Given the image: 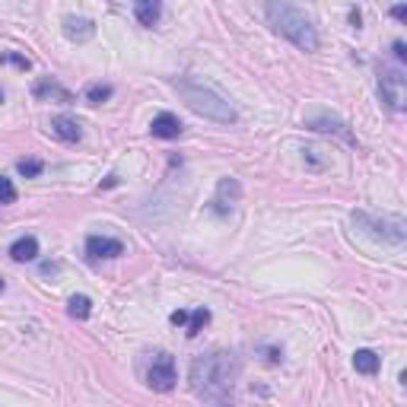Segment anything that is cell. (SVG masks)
<instances>
[{
    "label": "cell",
    "instance_id": "cell-1",
    "mask_svg": "<svg viewBox=\"0 0 407 407\" xmlns=\"http://www.w3.org/2000/svg\"><path fill=\"white\" fill-rule=\"evenodd\" d=\"M236 376H239V359H236L233 354H223V350L201 354L191 363V372H188L191 388L198 391V395H207V398L226 395V391L233 388Z\"/></svg>",
    "mask_w": 407,
    "mask_h": 407
},
{
    "label": "cell",
    "instance_id": "cell-2",
    "mask_svg": "<svg viewBox=\"0 0 407 407\" xmlns=\"http://www.w3.org/2000/svg\"><path fill=\"white\" fill-rule=\"evenodd\" d=\"M264 16H268L270 29L277 36L290 38L296 48L302 51H318V32H315V23L312 16L296 4H264Z\"/></svg>",
    "mask_w": 407,
    "mask_h": 407
},
{
    "label": "cell",
    "instance_id": "cell-3",
    "mask_svg": "<svg viewBox=\"0 0 407 407\" xmlns=\"http://www.w3.org/2000/svg\"><path fill=\"white\" fill-rule=\"evenodd\" d=\"M175 90H179L181 99H185V105L191 108V112L204 115V118L220 121V125H233L236 121V108L229 105L216 90L198 83V80H175Z\"/></svg>",
    "mask_w": 407,
    "mask_h": 407
},
{
    "label": "cell",
    "instance_id": "cell-4",
    "mask_svg": "<svg viewBox=\"0 0 407 407\" xmlns=\"http://www.w3.org/2000/svg\"><path fill=\"white\" fill-rule=\"evenodd\" d=\"M354 223L359 229H366L372 239L391 242V245H404V239H407V223H404V216H398V213L379 216V213H369V210H356Z\"/></svg>",
    "mask_w": 407,
    "mask_h": 407
},
{
    "label": "cell",
    "instance_id": "cell-5",
    "mask_svg": "<svg viewBox=\"0 0 407 407\" xmlns=\"http://www.w3.org/2000/svg\"><path fill=\"white\" fill-rule=\"evenodd\" d=\"M379 92H382V102L391 112H404L407 108V80L398 67H385L379 73Z\"/></svg>",
    "mask_w": 407,
    "mask_h": 407
},
{
    "label": "cell",
    "instance_id": "cell-6",
    "mask_svg": "<svg viewBox=\"0 0 407 407\" xmlns=\"http://www.w3.org/2000/svg\"><path fill=\"white\" fill-rule=\"evenodd\" d=\"M175 379H179V372H175L172 354H166V350H156L153 359H150V369H147V385H150L153 391H172L175 388Z\"/></svg>",
    "mask_w": 407,
    "mask_h": 407
},
{
    "label": "cell",
    "instance_id": "cell-7",
    "mask_svg": "<svg viewBox=\"0 0 407 407\" xmlns=\"http://www.w3.org/2000/svg\"><path fill=\"white\" fill-rule=\"evenodd\" d=\"M242 198V188L236 179H220V185H216V194H213V210L216 213H229V210L239 204Z\"/></svg>",
    "mask_w": 407,
    "mask_h": 407
},
{
    "label": "cell",
    "instance_id": "cell-8",
    "mask_svg": "<svg viewBox=\"0 0 407 407\" xmlns=\"http://www.w3.org/2000/svg\"><path fill=\"white\" fill-rule=\"evenodd\" d=\"M86 255L92 261H99V258H121L125 255V245L118 239H108V236H90L86 239Z\"/></svg>",
    "mask_w": 407,
    "mask_h": 407
},
{
    "label": "cell",
    "instance_id": "cell-9",
    "mask_svg": "<svg viewBox=\"0 0 407 407\" xmlns=\"http://www.w3.org/2000/svg\"><path fill=\"white\" fill-rule=\"evenodd\" d=\"M51 134L58 140H64V144H80L83 127H80V121L70 118V115H58V118H51Z\"/></svg>",
    "mask_w": 407,
    "mask_h": 407
},
{
    "label": "cell",
    "instance_id": "cell-10",
    "mask_svg": "<svg viewBox=\"0 0 407 407\" xmlns=\"http://www.w3.org/2000/svg\"><path fill=\"white\" fill-rule=\"evenodd\" d=\"M181 131H185V125H181L175 115H169V112L156 115L153 125H150V134H153V137H159V140H175V137H181Z\"/></svg>",
    "mask_w": 407,
    "mask_h": 407
},
{
    "label": "cell",
    "instance_id": "cell-11",
    "mask_svg": "<svg viewBox=\"0 0 407 407\" xmlns=\"http://www.w3.org/2000/svg\"><path fill=\"white\" fill-rule=\"evenodd\" d=\"M305 125H309L312 131L337 134V137H344V140H350V144H354V137H350L347 125H344V121H337V118H331V115H309V118H305Z\"/></svg>",
    "mask_w": 407,
    "mask_h": 407
},
{
    "label": "cell",
    "instance_id": "cell-12",
    "mask_svg": "<svg viewBox=\"0 0 407 407\" xmlns=\"http://www.w3.org/2000/svg\"><path fill=\"white\" fill-rule=\"evenodd\" d=\"M64 32L70 42H90L92 36H96V26H92V19H83V16H67L64 19Z\"/></svg>",
    "mask_w": 407,
    "mask_h": 407
},
{
    "label": "cell",
    "instance_id": "cell-13",
    "mask_svg": "<svg viewBox=\"0 0 407 407\" xmlns=\"http://www.w3.org/2000/svg\"><path fill=\"white\" fill-rule=\"evenodd\" d=\"M32 96L36 99H58V102H73V96L64 90L60 83H54L51 77H45V80H38L36 86H32Z\"/></svg>",
    "mask_w": 407,
    "mask_h": 407
},
{
    "label": "cell",
    "instance_id": "cell-14",
    "mask_svg": "<svg viewBox=\"0 0 407 407\" xmlns=\"http://www.w3.org/2000/svg\"><path fill=\"white\" fill-rule=\"evenodd\" d=\"M10 258H13V261H19V264H23V261H36V258H38V239H36V236H23V239H16L10 245Z\"/></svg>",
    "mask_w": 407,
    "mask_h": 407
},
{
    "label": "cell",
    "instance_id": "cell-15",
    "mask_svg": "<svg viewBox=\"0 0 407 407\" xmlns=\"http://www.w3.org/2000/svg\"><path fill=\"white\" fill-rule=\"evenodd\" d=\"M159 13H162V6L156 0H137L134 4V16H137L140 26H156L159 23Z\"/></svg>",
    "mask_w": 407,
    "mask_h": 407
},
{
    "label": "cell",
    "instance_id": "cell-16",
    "mask_svg": "<svg viewBox=\"0 0 407 407\" xmlns=\"http://www.w3.org/2000/svg\"><path fill=\"white\" fill-rule=\"evenodd\" d=\"M302 153H305L302 156L305 166H309L312 172H324V169H331V153H324L322 147H305Z\"/></svg>",
    "mask_w": 407,
    "mask_h": 407
},
{
    "label": "cell",
    "instance_id": "cell-17",
    "mask_svg": "<svg viewBox=\"0 0 407 407\" xmlns=\"http://www.w3.org/2000/svg\"><path fill=\"white\" fill-rule=\"evenodd\" d=\"M354 366H356V372H363V376H376L382 359H379V354H372V350H356Z\"/></svg>",
    "mask_w": 407,
    "mask_h": 407
},
{
    "label": "cell",
    "instance_id": "cell-18",
    "mask_svg": "<svg viewBox=\"0 0 407 407\" xmlns=\"http://www.w3.org/2000/svg\"><path fill=\"white\" fill-rule=\"evenodd\" d=\"M210 324V312L207 309H194L191 315H188V324H185V331H188V337H198L204 328Z\"/></svg>",
    "mask_w": 407,
    "mask_h": 407
},
{
    "label": "cell",
    "instance_id": "cell-19",
    "mask_svg": "<svg viewBox=\"0 0 407 407\" xmlns=\"http://www.w3.org/2000/svg\"><path fill=\"white\" fill-rule=\"evenodd\" d=\"M70 318H77V322H86V318L92 315V302H90V296H73L70 300Z\"/></svg>",
    "mask_w": 407,
    "mask_h": 407
},
{
    "label": "cell",
    "instance_id": "cell-20",
    "mask_svg": "<svg viewBox=\"0 0 407 407\" xmlns=\"http://www.w3.org/2000/svg\"><path fill=\"white\" fill-rule=\"evenodd\" d=\"M105 99H112V86H105V83L86 86V102H90V105H102Z\"/></svg>",
    "mask_w": 407,
    "mask_h": 407
},
{
    "label": "cell",
    "instance_id": "cell-21",
    "mask_svg": "<svg viewBox=\"0 0 407 407\" xmlns=\"http://www.w3.org/2000/svg\"><path fill=\"white\" fill-rule=\"evenodd\" d=\"M16 169H19V175H26V179H36V175H42L45 162L42 159H19Z\"/></svg>",
    "mask_w": 407,
    "mask_h": 407
},
{
    "label": "cell",
    "instance_id": "cell-22",
    "mask_svg": "<svg viewBox=\"0 0 407 407\" xmlns=\"http://www.w3.org/2000/svg\"><path fill=\"white\" fill-rule=\"evenodd\" d=\"M13 201H16V185L0 175V204H13Z\"/></svg>",
    "mask_w": 407,
    "mask_h": 407
},
{
    "label": "cell",
    "instance_id": "cell-23",
    "mask_svg": "<svg viewBox=\"0 0 407 407\" xmlns=\"http://www.w3.org/2000/svg\"><path fill=\"white\" fill-rule=\"evenodd\" d=\"M0 64H16L19 70H29V58L23 54H0Z\"/></svg>",
    "mask_w": 407,
    "mask_h": 407
},
{
    "label": "cell",
    "instance_id": "cell-24",
    "mask_svg": "<svg viewBox=\"0 0 407 407\" xmlns=\"http://www.w3.org/2000/svg\"><path fill=\"white\" fill-rule=\"evenodd\" d=\"M169 322H172V324H179V328H181V324H188V312H185V309L172 312V315H169Z\"/></svg>",
    "mask_w": 407,
    "mask_h": 407
},
{
    "label": "cell",
    "instance_id": "cell-25",
    "mask_svg": "<svg viewBox=\"0 0 407 407\" xmlns=\"http://www.w3.org/2000/svg\"><path fill=\"white\" fill-rule=\"evenodd\" d=\"M391 51H395V58H398V60H404V58H407V48H404V42H401V38H398L395 45H391Z\"/></svg>",
    "mask_w": 407,
    "mask_h": 407
},
{
    "label": "cell",
    "instance_id": "cell-26",
    "mask_svg": "<svg viewBox=\"0 0 407 407\" xmlns=\"http://www.w3.org/2000/svg\"><path fill=\"white\" fill-rule=\"evenodd\" d=\"M391 16H395V19H407V6H404V4L391 6Z\"/></svg>",
    "mask_w": 407,
    "mask_h": 407
},
{
    "label": "cell",
    "instance_id": "cell-27",
    "mask_svg": "<svg viewBox=\"0 0 407 407\" xmlns=\"http://www.w3.org/2000/svg\"><path fill=\"white\" fill-rule=\"evenodd\" d=\"M350 23H354L356 29H359V10H350Z\"/></svg>",
    "mask_w": 407,
    "mask_h": 407
},
{
    "label": "cell",
    "instance_id": "cell-28",
    "mask_svg": "<svg viewBox=\"0 0 407 407\" xmlns=\"http://www.w3.org/2000/svg\"><path fill=\"white\" fill-rule=\"evenodd\" d=\"M216 407H233V404H226V401H220V404H216Z\"/></svg>",
    "mask_w": 407,
    "mask_h": 407
},
{
    "label": "cell",
    "instance_id": "cell-29",
    "mask_svg": "<svg viewBox=\"0 0 407 407\" xmlns=\"http://www.w3.org/2000/svg\"><path fill=\"white\" fill-rule=\"evenodd\" d=\"M0 293H4V280H0Z\"/></svg>",
    "mask_w": 407,
    "mask_h": 407
},
{
    "label": "cell",
    "instance_id": "cell-30",
    "mask_svg": "<svg viewBox=\"0 0 407 407\" xmlns=\"http://www.w3.org/2000/svg\"><path fill=\"white\" fill-rule=\"evenodd\" d=\"M0 102H4V90H0Z\"/></svg>",
    "mask_w": 407,
    "mask_h": 407
}]
</instances>
